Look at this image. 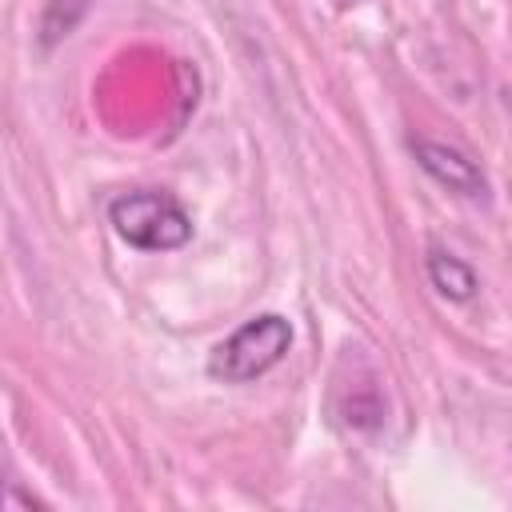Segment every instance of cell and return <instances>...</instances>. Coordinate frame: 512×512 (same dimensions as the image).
<instances>
[{
    "instance_id": "cell-2",
    "label": "cell",
    "mask_w": 512,
    "mask_h": 512,
    "mask_svg": "<svg viewBox=\"0 0 512 512\" xmlns=\"http://www.w3.org/2000/svg\"><path fill=\"white\" fill-rule=\"evenodd\" d=\"M292 344V324L280 312H264L244 320L224 344L212 348L208 356V372L224 384H248L256 376H264L268 368H276L284 360Z\"/></svg>"
},
{
    "instance_id": "cell-4",
    "label": "cell",
    "mask_w": 512,
    "mask_h": 512,
    "mask_svg": "<svg viewBox=\"0 0 512 512\" xmlns=\"http://www.w3.org/2000/svg\"><path fill=\"white\" fill-rule=\"evenodd\" d=\"M428 280L448 300H472L476 296V272L452 252H432L428 256Z\"/></svg>"
},
{
    "instance_id": "cell-1",
    "label": "cell",
    "mask_w": 512,
    "mask_h": 512,
    "mask_svg": "<svg viewBox=\"0 0 512 512\" xmlns=\"http://www.w3.org/2000/svg\"><path fill=\"white\" fill-rule=\"evenodd\" d=\"M108 220L116 228V236L140 252H168L188 244L192 236V216L184 212V204L168 192H124L108 204Z\"/></svg>"
},
{
    "instance_id": "cell-3",
    "label": "cell",
    "mask_w": 512,
    "mask_h": 512,
    "mask_svg": "<svg viewBox=\"0 0 512 512\" xmlns=\"http://www.w3.org/2000/svg\"><path fill=\"white\" fill-rule=\"evenodd\" d=\"M412 152H416V164L432 180H440L448 192H460V196H472V200L488 196V176L464 152H456L448 144H436V140H412Z\"/></svg>"
}]
</instances>
